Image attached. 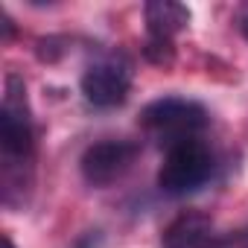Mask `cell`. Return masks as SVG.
I'll return each mask as SVG.
<instances>
[{
  "mask_svg": "<svg viewBox=\"0 0 248 248\" xmlns=\"http://www.w3.org/2000/svg\"><path fill=\"white\" fill-rule=\"evenodd\" d=\"M0 146H3L6 167L24 164L32 158L35 149V126L32 108L27 96V82L21 73H6L3 82V102H0Z\"/></svg>",
  "mask_w": 248,
  "mask_h": 248,
  "instance_id": "6da1fadb",
  "label": "cell"
},
{
  "mask_svg": "<svg viewBox=\"0 0 248 248\" xmlns=\"http://www.w3.org/2000/svg\"><path fill=\"white\" fill-rule=\"evenodd\" d=\"M213 170H216V158L210 146L199 138H187L167 146L164 164L158 170V187L167 196H187L204 187Z\"/></svg>",
  "mask_w": 248,
  "mask_h": 248,
  "instance_id": "7a4b0ae2",
  "label": "cell"
},
{
  "mask_svg": "<svg viewBox=\"0 0 248 248\" xmlns=\"http://www.w3.org/2000/svg\"><path fill=\"white\" fill-rule=\"evenodd\" d=\"M207 123H210L207 108L187 96H158L140 111V126L167 146L187 138H199V132Z\"/></svg>",
  "mask_w": 248,
  "mask_h": 248,
  "instance_id": "3957f363",
  "label": "cell"
},
{
  "mask_svg": "<svg viewBox=\"0 0 248 248\" xmlns=\"http://www.w3.org/2000/svg\"><path fill=\"white\" fill-rule=\"evenodd\" d=\"M132 82H135V64L126 53H102L85 67L79 88L93 108H117L129 99Z\"/></svg>",
  "mask_w": 248,
  "mask_h": 248,
  "instance_id": "277c9868",
  "label": "cell"
},
{
  "mask_svg": "<svg viewBox=\"0 0 248 248\" xmlns=\"http://www.w3.org/2000/svg\"><path fill=\"white\" fill-rule=\"evenodd\" d=\"M146 18V44L143 56L152 64L170 67L175 62V35L190 27V9L175 0H152L143 6Z\"/></svg>",
  "mask_w": 248,
  "mask_h": 248,
  "instance_id": "5b68a950",
  "label": "cell"
},
{
  "mask_svg": "<svg viewBox=\"0 0 248 248\" xmlns=\"http://www.w3.org/2000/svg\"><path fill=\"white\" fill-rule=\"evenodd\" d=\"M138 155H140L138 140L108 138V140H99V143H93V146H88L82 152L79 170H82V178L91 187H108V184L120 181L135 167Z\"/></svg>",
  "mask_w": 248,
  "mask_h": 248,
  "instance_id": "8992f818",
  "label": "cell"
},
{
  "mask_svg": "<svg viewBox=\"0 0 248 248\" xmlns=\"http://www.w3.org/2000/svg\"><path fill=\"white\" fill-rule=\"evenodd\" d=\"M210 236V219L202 213H181L167 231H164V248H199Z\"/></svg>",
  "mask_w": 248,
  "mask_h": 248,
  "instance_id": "52a82bcc",
  "label": "cell"
},
{
  "mask_svg": "<svg viewBox=\"0 0 248 248\" xmlns=\"http://www.w3.org/2000/svg\"><path fill=\"white\" fill-rule=\"evenodd\" d=\"M0 21H3V24H0V27H3V41H9V38L15 35V24H12V18H9V12H6V9L0 12Z\"/></svg>",
  "mask_w": 248,
  "mask_h": 248,
  "instance_id": "ba28073f",
  "label": "cell"
},
{
  "mask_svg": "<svg viewBox=\"0 0 248 248\" xmlns=\"http://www.w3.org/2000/svg\"><path fill=\"white\" fill-rule=\"evenodd\" d=\"M236 21H239V32H242V35L248 38V3H245V6L239 9V18H236Z\"/></svg>",
  "mask_w": 248,
  "mask_h": 248,
  "instance_id": "9c48e42d",
  "label": "cell"
},
{
  "mask_svg": "<svg viewBox=\"0 0 248 248\" xmlns=\"http://www.w3.org/2000/svg\"><path fill=\"white\" fill-rule=\"evenodd\" d=\"M96 239H99V236H96V233L91 231V233H85V236H82V239L76 242V248H93V245H96Z\"/></svg>",
  "mask_w": 248,
  "mask_h": 248,
  "instance_id": "30bf717a",
  "label": "cell"
},
{
  "mask_svg": "<svg viewBox=\"0 0 248 248\" xmlns=\"http://www.w3.org/2000/svg\"><path fill=\"white\" fill-rule=\"evenodd\" d=\"M3 248H15V242H12V239H9V233H6V236H3Z\"/></svg>",
  "mask_w": 248,
  "mask_h": 248,
  "instance_id": "8fae6325",
  "label": "cell"
}]
</instances>
